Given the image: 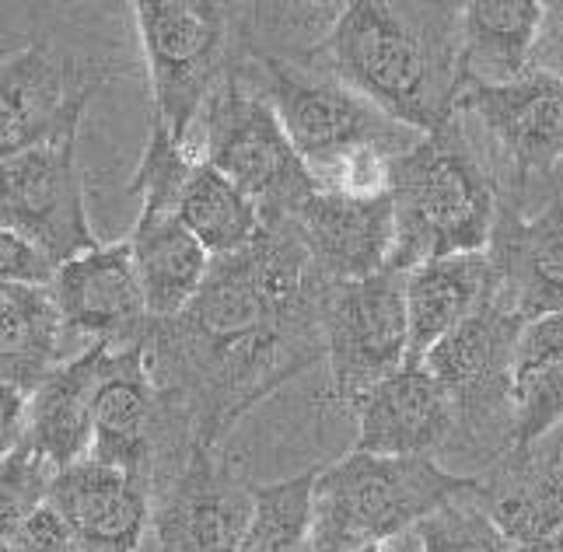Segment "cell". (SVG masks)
I'll return each mask as SVG.
<instances>
[{
  "instance_id": "1",
  "label": "cell",
  "mask_w": 563,
  "mask_h": 552,
  "mask_svg": "<svg viewBox=\"0 0 563 552\" xmlns=\"http://www.w3.org/2000/svg\"><path fill=\"white\" fill-rule=\"evenodd\" d=\"M333 287L290 221L266 224L252 245L210 263L197 298L147 336L165 409V462L197 448L218 451L249 409L325 361Z\"/></svg>"
},
{
  "instance_id": "2",
  "label": "cell",
  "mask_w": 563,
  "mask_h": 552,
  "mask_svg": "<svg viewBox=\"0 0 563 552\" xmlns=\"http://www.w3.org/2000/svg\"><path fill=\"white\" fill-rule=\"evenodd\" d=\"M459 49L462 4L354 0L319 56L346 88L423 136L455 115Z\"/></svg>"
},
{
  "instance_id": "3",
  "label": "cell",
  "mask_w": 563,
  "mask_h": 552,
  "mask_svg": "<svg viewBox=\"0 0 563 552\" xmlns=\"http://www.w3.org/2000/svg\"><path fill=\"white\" fill-rule=\"evenodd\" d=\"M393 269L410 273L449 255L487 252L497 224V183L473 123L455 109L441 130L393 162Z\"/></svg>"
},
{
  "instance_id": "4",
  "label": "cell",
  "mask_w": 563,
  "mask_h": 552,
  "mask_svg": "<svg viewBox=\"0 0 563 552\" xmlns=\"http://www.w3.org/2000/svg\"><path fill=\"white\" fill-rule=\"evenodd\" d=\"M476 486V476L441 468L438 459H388L351 451L322 465L312 493V552H378L434 510Z\"/></svg>"
},
{
  "instance_id": "5",
  "label": "cell",
  "mask_w": 563,
  "mask_h": 552,
  "mask_svg": "<svg viewBox=\"0 0 563 552\" xmlns=\"http://www.w3.org/2000/svg\"><path fill=\"white\" fill-rule=\"evenodd\" d=\"M133 14L154 98L151 126L165 130L179 147L197 154V126L242 53L235 4L137 0Z\"/></svg>"
},
{
  "instance_id": "6",
  "label": "cell",
  "mask_w": 563,
  "mask_h": 552,
  "mask_svg": "<svg viewBox=\"0 0 563 552\" xmlns=\"http://www.w3.org/2000/svg\"><path fill=\"white\" fill-rule=\"evenodd\" d=\"M526 319L504 287L431 346L423 367L449 391L455 409V441L449 451L479 462V472L515 451V350Z\"/></svg>"
},
{
  "instance_id": "7",
  "label": "cell",
  "mask_w": 563,
  "mask_h": 552,
  "mask_svg": "<svg viewBox=\"0 0 563 552\" xmlns=\"http://www.w3.org/2000/svg\"><path fill=\"white\" fill-rule=\"evenodd\" d=\"M197 154L256 203L263 228L280 224L319 186L290 144L274 102L245 64V49L197 126Z\"/></svg>"
},
{
  "instance_id": "8",
  "label": "cell",
  "mask_w": 563,
  "mask_h": 552,
  "mask_svg": "<svg viewBox=\"0 0 563 552\" xmlns=\"http://www.w3.org/2000/svg\"><path fill=\"white\" fill-rule=\"evenodd\" d=\"M245 64L274 102L290 144L312 172L316 186L325 172H333L357 151L382 147L402 154L420 141V133L388 120L364 95L346 88L322 64L319 53L312 60H260V56L245 53Z\"/></svg>"
},
{
  "instance_id": "9",
  "label": "cell",
  "mask_w": 563,
  "mask_h": 552,
  "mask_svg": "<svg viewBox=\"0 0 563 552\" xmlns=\"http://www.w3.org/2000/svg\"><path fill=\"white\" fill-rule=\"evenodd\" d=\"M88 102H77L43 144L0 162V224L32 242L53 266L99 249L77 162V130Z\"/></svg>"
},
{
  "instance_id": "10",
  "label": "cell",
  "mask_w": 563,
  "mask_h": 552,
  "mask_svg": "<svg viewBox=\"0 0 563 552\" xmlns=\"http://www.w3.org/2000/svg\"><path fill=\"white\" fill-rule=\"evenodd\" d=\"M325 364L329 388L346 409L410 364L406 273L388 266L364 280L333 287L325 301Z\"/></svg>"
},
{
  "instance_id": "11",
  "label": "cell",
  "mask_w": 563,
  "mask_h": 552,
  "mask_svg": "<svg viewBox=\"0 0 563 552\" xmlns=\"http://www.w3.org/2000/svg\"><path fill=\"white\" fill-rule=\"evenodd\" d=\"M252 510V483L218 451L197 448L176 476L154 489L151 528L168 552H242Z\"/></svg>"
},
{
  "instance_id": "12",
  "label": "cell",
  "mask_w": 563,
  "mask_h": 552,
  "mask_svg": "<svg viewBox=\"0 0 563 552\" xmlns=\"http://www.w3.org/2000/svg\"><path fill=\"white\" fill-rule=\"evenodd\" d=\"M49 290L74 343H106L123 350L151 336L154 319L147 311L130 242L99 245L56 266Z\"/></svg>"
},
{
  "instance_id": "13",
  "label": "cell",
  "mask_w": 563,
  "mask_h": 552,
  "mask_svg": "<svg viewBox=\"0 0 563 552\" xmlns=\"http://www.w3.org/2000/svg\"><path fill=\"white\" fill-rule=\"evenodd\" d=\"M165 444V409L147 364V340L137 346L109 350L91 409L88 459L123 468L154 486Z\"/></svg>"
},
{
  "instance_id": "14",
  "label": "cell",
  "mask_w": 563,
  "mask_h": 552,
  "mask_svg": "<svg viewBox=\"0 0 563 552\" xmlns=\"http://www.w3.org/2000/svg\"><path fill=\"white\" fill-rule=\"evenodd\" d=\"M46 504L85 552H137L154 525V486L95 459L56 472Z\"/></svg>"
},
{
  "instance_id": "15",
  "label": "cell",
  "mask_w": 563,
  "mask_h": 552,
  "mask_svg": "<svg viewBox=\"0 0 563 552\" xmlns=\"http://www.w3.org/2000/svg\"><path fill=\"white\" fill-rule=\"evenodd\" d=\"M329 284H351L388 269L396 245L393 196H343L316 189L287 217Z\"/></svg>"
},
{
  "instance_id": "16",
  "label": "cell",
  "mask_w": 563,
  "mask_h": 552,
  "mask_svg": "<svg viewBox=\"0 0 563 552\" xmlns=\"http://www.w3.org/2000/svg\"><path fill=\"white\" fill-rule=\"evenodd\" d=\"M357 417V448L388 459H434L455 441V409L423 364H406L393 378L364 391L351 409Z\"/></svg>"
},
{
  "instance_id": "17",
  "label": "cell",
  "mask_w": 563,
  "mask_h": 552,
  "mask_svg": "<svg viewBox=\"0 0 563 552\" xmlns=\"http://www.w3.org/2000/svg\"><path fill=\"white\" fill-rule=\"evenodd\" d=\"M106 81V67L70 74V64L53 56L43 43L0 60V162L43 144L67 120V112L99 95Z\"/></svg>"
},
{
  "instance_id": "18",
  "label": "cell",
  "mask_w": 563,
  "mask_h": 552,
  "mask_svg": "<svg viewBox=\"0 0 563 552\" xmlns=\"http://www.w3.org/2000/svg\"><path fill=\"white\" fill-rule=\"evenodd\" d=\"M476 497L515 552H563V462L539 448L508 451L476 472Z\"/></svg>"
},
{
  "instance_id": "19",
  "label": "cell",
  "mask_w": 563,
  "mask_h": 552,
  "mask_svg": "<svg viewBox=\"0 0 563 552\" xmlns=\"http://www.w3.org/2000/svg\"><path fill=\"white\" fill-rule=\"evenodd\" d=\"M487 255L500 287L526 322L563 311V196L547 207L518 213L497 207Z\"/></svg>"
},
{
  "instance_id": "20",
  "label": "cell",
  "mask_w": 563,
  "mask_h": 552,
  "mask_svg": "<svg viewBox=\"0 0 563 552\" xmlns=\"http://www.w3.org/2000/svg\"><path fill=\"white\" fill-rule=\"evenodd\" d=\"M547 4L539 0H470L462 4L459 95L465 88H508L532 74Z\"/></svg>"
},
{
  "instance_id": "21",
  "label": "cell",
  "mask_w": 563,
  "mask_h": 552,
  "mask_svg": "<svg viewBox=\"0 0 563 552\" xmlns=\"http://www.w3.org/2000/svg\"><path fill=\"white\" fill-rule=\"evenodd\" d=\"M112 346L95 343L64 361L29 396L25 448H32L53 472H64L88 459L91 451V409L99 371Z\"/></svg>"
},
{
  "instance_id": "22",
  "label": "cell",
  "mask_w": 563,
  "mask_h": 552,
  "mask_svg": "<svg viewBox=\"0 0 563 552\" xmlns=\"http://www.w3.org/2000/svg\"><path fill=\"white\" fill-rule=\"evenodd\" d=\"M500 290V273L487 252L449 255L406 273L410 364H423L434 343L479 311Z\"/></svg>"
},
{
  "instance_id": "23",
  "label": "cell",
  "mask_w": 563,
  "mask_h": 552,
  "mask_svg": "<svg viewBox=\"0 0 563 552\" xmlns=\"http://www.w3.org/2000/svg\"><path fill=\"white\" fill-rule=\"evenodd\" d=\"M126 242L133 249V263H137L151 319L154 322L176 319L203 287L213 263L210 252L183 224L179 207H154V203H141L137 228H133Z\"/></svg>"
},
{
  "instance_id": "24",
  "label": "cell",
  "mask_w": 563,
  "mask_h": 552,
  "mask_svg": "<svg viewBox=\"0 0 563 552\" xmlns=\"http://www.w3.org/2000/svg\"><path fill=\"white\" fill-rule=\"evenodd\" d=\"M70 343L49 287H0V385L32 396L64 361L77 357L67 353Z\"/></svg>"
},
{
  "instance_id": "25",
  "label": "cell",
  "mask_w": 563,
  "mask_h": 552,
  "mask_svg": "<svg viewBox=\"0 0 563 552\" xmlns=\"http://www.w3.org/2000/svg\"><path fill=\"white\" fill-rule=\"evenodd\" d=\"M515 448H536L563 423V311L526 322L511 374Z\"/></svg>"
},
{
  "instance_id": "26",
  "label": "cell",
  "mask_w": 563,
  "mask_h": 552,
  "mask_svg": "<svg viewBox=\"0 0 563 552\" xmlns=\"http://www.w3.org/2000/svg\"><path fill=\"white\" fill-rule=\"evenodd\" d=\"M179 217L210 252V260L242 252L263 231V217L256 203L207 162L192 165L189 179L179 192Z\"/></svg>"
},
{
  "instance_id": "27",
  "label": "cell",
  "mask_w": 563,
  "mask_h": 552,
  "mask_svg": "<svg viewBox=\"0 0 563 552\" xmlns=\"http://www.w3.org/2000/svg\"><path fill=\"white\" fill-rule=\"evenodd\" d=\"M316 479L319 468H308L280 483L252 486L256 510H252L242 552H312Z\"/></svg>"
},
{
  "instance_id": "28",
  "label": "cell",
  "mask_w": 563,
  "mask_h": 552,
  "mask_svg": "<svg viewBox=\"0 0 563 552\" xmlns=\"http://www.w3.org/2000/svg\"><path fill=\"white\" fill-rule=\"evenodd\" d=\"M420 552H515L479 504L476 486L417 525Z\"/></svg>"
},
{
  "instance_id": "29",
  "label": "cell",
  "mask_w": 563,
  "mask_h": 552,
  "mask_svg": "<svg viewBox=\"0 0 563 552\" xmlns=\"http://www.w3.org/2000/svg\"><path fill=\"white\" fill-rule=\"evenodd\" d=\"M53 476L56 472L25 444L0 462V552H14L35 510L46 504Z\"/></svg>"
},
{
  "instance_id": "30",
  "label": "cell",
  "mask_w": 563,
  "mask_h": 552,
  "mask_svg": "<svg viewBox=\"0 0 563 552\" xmlns=\"http://www.w3.org/2000/svg\"><path fill=\"white\" fill-rule=\"evenodd\" d=\"M56 266L38 252L22 234L8 231L0 224V287L8 284H29V287H49Z\"/></svg>"
},
{
  "instance_id": "31",
  "label": "cell",
  "mask_w": 563,
  "mask_h": 552,
  "mask_svg": "<svg viewBox=\"0 0 563 552\" xmlns=\"http://www.w3.org/2000/svg\"><path fill=\"white\" fill-rule=\"evenodd\" d=\"M14 552H85V549L74 539V531L64 525V518L49 504H43L29 521V528L22 531Z\"/></svg>"
},
{
  "instance_id": "32",
  "label": "cell",
  "mask_w": 563,
  "mask_h": 552,
  "mask_svg": "<svg viewBox=\"0 0 563 552\" xmlns=\"http://www.w3.org/2000/svg\"><path fill=\"white\" fill-rule=\"evenodd\" d=\"M29 430V391L0 385V462L11 459L25 444Z\"/></svg>"
},
{
  "instance_id": "33",
  "label": "cell",
  "mask_w": 563,
  "mask_h": 552,
  "mask_svg": "<svg viewBox=\"0 0 563 552\" xmlns=\"http://www.w3.org/2000/svg\"><path fill=\"white\" fill-rule=\"evenodd\" d=\"M532 70L550 74L563 81V0L547 4V18H542V32L536 43Z\"/></svg>"
},
{
  "instance_id": "34",
  "label": "cell",
  "mask_w": 563,
  "mask_h": 552,
  "mask_svg": "<svg viewBox=\"0 0 563 552\" xmlns=\"http://www.w3.org/2000/svg\"><path fill=\"white\" fill-rule=\"evenodd\" d=\"M137 552H168V549H165V545L158 542V536H154V528H151V536L144 539V545H141Z\"/></svg>"
}]
</instances>
